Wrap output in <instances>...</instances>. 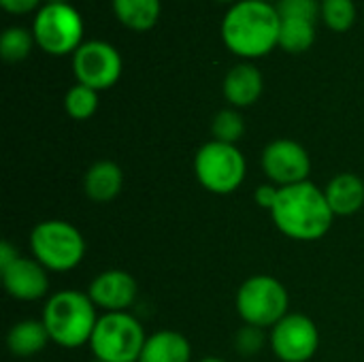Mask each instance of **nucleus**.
I'll return each instance as SVG.
<instances>
[{"mask_svg": "<svg viewBox=\"0 0 364 362\" xmlns=\"http://www.w3.org/2000/svg\"><path fill=\"white\" fill-rule=\"evenodd\" d=\"M271 218L277 230L288 239L318 241L331 230L335 213L322 188H318L314 181H301L279 188Z\"/></svg>", "mask_w": 364, "mask_h": 362, "instance_id": "f257e3e1", "label": "nucleus"}, {"mask_svg": "<svg viewBox=\"0 0 364 362\" xmlns=\"http://www.w3.org/2000/svg\"><path fill=\"white\" fill-rule=\"evenodd\" d=\"M32 258H36L47 271L66 273L81 265L85 258V239L77 226L66 220L38 222L30 233Z\"/></svg>", "mask_w": 364, "mask_h": 362, "instance_id": "20e7f679", "label": "nucleus"}, {"mask_svg": "<svg viewBox=\"0 0 364 362\" xmlns=\"http://www.w3.org/2000/svg\"><path fill=\"white\" fill-rule=\"evenodd\" d=\"M192 346L177 331H158L147 337L139 362H190Z\"/></svg>", "mask_w": 364, "mask_h": 362, "instance_id": "f3484780", "label": "nucleus"}, {"mask_svg": "<svg viewBox=\"0 0 364 362\" xmlns=\"http://www.w3.org/2000/svg\"><path fill=\"white\" fill-rule=\"evenodd\" d=\"M94 362H102V361H94Z\"/></svg>", "mask_w": 364, "mask_h": 362, "instance_id": "473e14b6", "label": "nucleus"}, {"mask_svg": "<svg viewBox=\"0 0 364 362\" xmlns=\"http://www.w3.org/2000/svg\"><path fill=\"white\" fill-rule=\"evenodd\" d=\"M113 13L126 28L134 32H147L151 30L162 11L160 0H111Z\"/></svg>", "mask_w": 364, "mask_h": 362, "instance_id": "6ab92c4d", "label": "nucleus"}, {"mask_svg": "<svg viewBox=\"0 0 364 362\" xmlns=\"http://www.w3.org/2000/svg\"><path fill=\"white\" fill-rule=\"evenodd\" d=\"M96 305L87 292L81 290H60L51 294L43 309V324L49 339L66 350H77L90 344L96 329L98 316Z\"/></svg>", "mask_w": 364, "mask_h": 362, "instance_id": "7ed1b4c3", "label": "nucleus"}, {"mask_svg": "<svg viewBox=\"0 0 364 362\" xmlns=\"http://www.w3.org/2000/svg\"><path fill=\"white\" fill-rule=\"evenodd\" d=\"M290 297L286 286L273 275H254L237 292V314L250 326L273 329L288 316Z\"/></svg>", "mask_w": 364, "mask_h": 362, "instance_id": "0eeeda50", "label": "nucleus"}, {"mask_svg": "<svg viewBox=\"0 0 364 362\" xmlns=\"http://www.w3.org/2000/svg\"><path fill=\"white\" fill-rule=\"evenodd\" d=\"M262 331H264V329L245 324V326L237 333V337H235V348H237V352L243 354V356H254L256 352H260L262 346H264V333H262Z\"/></svg>", "mask_w": 364, "mask_h": 362, "instance_id": "a878e982", "label": "nucleus"}, {"mask_svg": "<svg viewBox=\"0 0 364 362\" xmlns=\"http://www.w3.org/2000/svg\"><path fill=\"white\" fill-rule=\"evenodd\" d=\"M271 346L282 362H309L320 346V333L311 318L288 314L271 329Z\"/></svg>", "mask_w": 364, "mask_h": 362, "instance_id": "9d476101", "label": "nucleus"}, {"mask_svg": "<svg viewBox=\"0 0 364 362\" xmlns=\"http://www.w3.org/2000/svg\"><path fill=\"white\" fill-rule=\"evenodd\" d=\"M17 256H19V254H17V250H15L11 243H9V241H2V245H0V269L9 267Z\"/></svg>", "mask_w": 364, "mask_h": 362, "instance_id": "c85d7f7f", "label": "nucleus"}, {"mask_svg": "<svg viewBox=\"0 0 364 362\" xmlns=\"http://www.w3.org/2000/svg\"><path fill=\"white\" fill-rule=\"evenodd\" d=\"M147 337L141 322L128 312L102 314L90 339L96 361L139 362Z\"/></svg>", "mask_w": 364, "mask_h": 362, "instance_id": "39448f33", "label": "nucleus"}, {"mask_svg": "<svg viewBox=\"0 0 364 362\" xmlns=\"http://www.w3.org/2000/svg\"><path fill=\"white\" fill-rule=\"evenodd\" d=\"M264 2H271L273 4V2H279V0H264Z\"/></svg>", "mask_w": 364, "mask_h": 362, "instance_id": "2f4dec72", "label": "nucleus"}, {"mask_svg": "<svg viewBox=\"0 0 364 362\" xmlns=\"http://www.w3.org/2000/svg\"><path fill=\"white\" fill-rule=\"evenodd\" d=\"M194 175L211 194H232L245 181L247 162L237 145L207 141L194 156Z\"/></svg>", "mask_w": 364, "mask_h": 362, "instance_id": "423d86ee", "label": "nucleus"}, {"mask_svg": "<svg viewBox=\"0 0 364 362\" xmlns=\"http://www.w3.org/2000/svg\"><path fill=\"white\" fill-rule=\"evenodd\" d=\"M122 55L107 41H83L73 53V70L77 83L96 92L113 87L122 77Z\"/></svg>", "mask_w": 364, "mask_h": 362, "instance_id": "1a4fd4ad", "label": "nucleus"}, {"mask_svg": "<svg viewBox=\"0 0 364 362\" xmlns=\"http://www.w3.org/2000/svg\"><path fill=\"white\" fill-rule=\"evenodd\" d=\"M0 4L11 15H26V13L34 11L41 4V0H0Z\"/></svg>", "mask_w": 364, "mask_h": 362, "instance_id": "cd10ccee", "label": "nucleus"}, {"mask_svg": "<svg viewBox=\"0 0 364 362\" xmlns=\"http://www.w3.org/2000/svg\"><path fill=\"white\" fill-rule=\"evenodd\" d=\"M122 186H124V173L119 164H115L113 160L94 162L83 177V190L87 198H92L94 203L113 201L122 192Z\"/></svg>", "mask_w": 364, "mask_h": 362, "instance_id": "dca6fc26", "label": "nucleus"}, {"mask_svg": "<svg viewBox=\"0 0 364 362\" xmlns=\"http://www.w3.org/2000/svg\"><path fill=\"white\" fill-rule=\"evenodd\" d=\"M49 271L28 256H17L9 267L0 269L2 286L11 299L17 301H38L49 292Z\"/></svg>", "mask_w": 364, "mask_h": 362, "instance_id": "f8f14e48", "label": "nucleus"}, {"mask_svg": "<svg viewBox=\"0 0 364 362\" xmlns=\"http://www.w3.org/2000/svg\"><path fill=\"white\" fill-rule=\"evenodd\" d=\"M87 294L94 305L100 307L105 314H117L134 305L139 297V286L128 271L109 269L92 280Z\"/></svg>", "mask_w": 364, "mask_h": 362, "instance_id": "ddd939ff", "label": "nucleus"}, {"mask_svg": "<svg viewBox=\"0 0 364 362\" xmlns=\"http://www.w3.org/2000/svg\"><path fill=\"white\" fill-rule=\"evenodd\" d=\"M279 13L264 0H239L222 19V41L239 58L254 60L271 53L279 43Z\"/></svg>", "mask_w": 364, "mask_h": 362, "instance_id": "f03ea898", "label": "nucleus"}, {"mask_svg": "<svg viewBox=\"0 0 364 362\" xmlns=\"http://www.w3.org/2000/svg\"><path fill=\"white\" fill-rule=\"evenodd\" d=\"M34 41L51 55L75 53L83 43V19L79 11L62 0H51L36 11Z\"/></svg>", "mask_w": 364, "mask_h": 362, "instance_id": "6e6552de", "label": "nucleus"}, {"mask_svg": "<svg viewBox=\"0 0 364 362\" xmlns=\"http://www.w3.org/2000/svg\"><path fill=\"white\" fill-rule=\"evenodd\" d=\"M314 41H316V21L299 19V17H284L282 19L277 47H282L284 51L303 53L314 45Z\"/></svg>", "mask_w": 364, "mask_h": 362, "instance_id": "aec40b11", "label": "nucleus"}, {"mask_svg": "<svg viewBox=\"0 0 364 362\" xmlns=\"http://www.w3.org/2000/svg\"><path fill=\"white\" fill-rule=\"evenodd\" d=\"M277 196H279V188L277 186H273V183H264V186H260L258 190H256V194H254V201L262 207V209H273L275 207V203H277Z\"/></svg>", "mask_w": 364, "mask_h": 362, "instance_id": "bb28decb", "label": "nucleus"}, {"mask_svg": "<svg viewBox=\"0 0 364 362\" xmlns=\"http://www.w3.org/2000/svg\"><path fill=\"white\" fill-rule=\"evenodd\" d=\"M262 171L277 188L309 181L311 158L309 151L292 139H275L262 151Z\"/></svg>", "mask_w": 364, "mask_h": 362, "instance_id": "9b49d317", "label": "nucleus"}, {"mask_svg": "<svg viewBox=\"0 0 364 362\" xmlns=\"http://www.w3.org/2000/svg\"><path fill=\"white\" fill-rule=\"evenodd\" d=\"M243 132H245V122L237 109H222L215 113V117L211 122L213 141L237 145V141H241Z\"/></svg>", "mask_w": 364, "mask_h": 362, "instance_id": "b1692460", "label": "nucleus"}, {"mask_svg": "<svg viewBox=\"0 0 364 362\" xmlns=\"http://www.w3.org/2000/svg\"><path fill=\"white\" fill-rule=\"evenodd\" d=\"M49 333L43 324V320H21L13 324V329L6 335V346L13 356L28 358L45 350L49 344Z\"/></svg>", "mask_w": 364, "mask_h": 362, "instance_id": "a211bd4d", "label": "nucleus"}, {"mask_svg": "<svg viewBox=\"0 0 364 362\" xmlns=\"http://www.w3.org/2000/svg\"><path fill=\"white\" fill-rule=\"evenodd\" d=\"M264 81H262V73L258 66L250 64V62H239L235 64L222 83V92L224 98L235 107V109H245L252 107L260 94H262Z\"/></svg>", "mask_w": 364, "mask_h": 362, "instance_id": "4468645a", "label": "nucleus"}, {"mask_svg": "<svg viewBox=\"0 0 364 362\" xmlns=\"http://www.w3.org/2000/svg\"><path fill=\"white\" fill-rule=\"evenodd\" d=\"M64 109L66 113L77 119V122H83V119H90L96 109H98V92L87 87V85H73L66 96H64Z\"/></svg>", "mask_w": 364, "mask_h": 362, "instance_id": "4be33fe9", "label": "nucleus"}, {"mask_svg": "<svg viewBox=\"0 0 364 362\" xmlns=\"http://www.w3.org/2000/svg\"><path fill=\"white\" fill-rule=\"evenodd\" d=\"M320 15L333 32H348L356 21L354 0H322Z\"/></svg>", "mask_w": 364, "mask_h": 362, "instance_id": "5701e85b", "label": "nucleus"}, {"mask_svg": "<svg viewBox=\"0 0 364 362\" xmlns=\"http://www.w3.org/2000/svg\"><path fill=\"white\" fill-rule=\"evenodd\" d=\"M198 362H226V361H222V358H215V356H207V358H203V361H198Z\"/></svg>", "mask_w": 364, "mask_h": 362, "instance_id": "c756f323", "label": "nucleus"}, {"mask_svg": "<svg viewBox=\"0 0 364 362\" xmlns=\"http://www.w3.org/2000/svg\"><path fill=\"white\" fill-rule=\"evenodd\" d=\"M218 2H235V0H218Z\"/></svg>", "mask_w": 364, "mask_h": 362, "instance_id": "7c9ffc66", "label": "nucleus"}, {"mask_svg": "<svg viewBox=\"0 0 364 362\" xmlns=\"http://www.w3.org/2000/svg\"><path fill=\"white\" fill-rule=\"evenodd\" d=\"M326 201L335 215L348 218L363 209L364 181L354 173H339L324 188Z\"/></svg>", "mask_w": 364, "mask_h": 362, "instance_id": "2eb2a0df", "label": "nucleus"}, {"mask_svg": "<svg viewBox=\"0 0 364 362\" xmlns=\"http://www.w3.org/2000/svg\"><path fill=\"white\" fill-rule=\"evenodd\" d=\"M34 43L36 41H34L32 32H28L21 26H11L0 36V53L6 62L15 64V62H21L28 58Z\"/></svg>", "mask_w": 364, "mask_h": 362, "instance_id": "412c9836", "label": "nucleus"}, {"mask_svg": "<svg viewBox=\"0 0 364 362\" xmlns=\"http://www.w3.org/2000/svg\"><path fill=\"white\" fill-rule=\"evenodd\" d=\"M279 17H299V19H311L316 21L320 15V2L318 0H279L275 4Z\"/></svg>", "mask_w": 364, "mask_h": 362, "instance_id": "393cba45", "label": "nucleus"}]
</instances>
